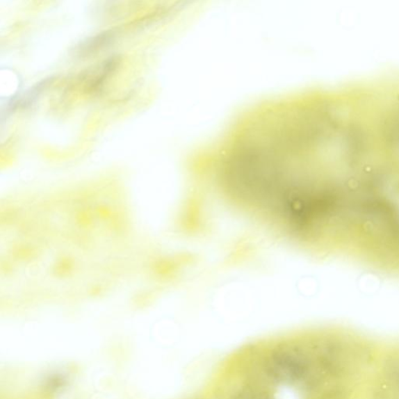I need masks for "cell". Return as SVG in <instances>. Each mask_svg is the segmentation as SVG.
Instances as JSON below:
<instances>
[{"label":"cell","instance_id":"cell-2","mask_svg":"<svg viewBox=\"0 0 399 399\" xmlns=\"http://www.w3.org/2000/svg\"><path fill=\"white\" fill-rule=\"evenodd\" d=\"M48 81H44L38 83L35 87L32 88L29 91L24 94L22 99L20 100L21 107H29L33 102L36 101L43 91V89L47 87Z\"/></svg>","mask_w":399,"mask_h":399},{"label":"cell","instance_id":"cell-1","mask_svg":"<svg viewBox=\"0 0 399 399\" xmlns=\"http://www.w3.org/2000/svg\"><path fill=\"white\" fill-rule=\"evenodd\" d=\"M115 38L114 31L101 32L99 35L87 38L86 41L79 44L75 50V54L79 57H88L109 46L113 42Z\"/></svg>","mask_w":399,"mask_h":399}]
</instances>
